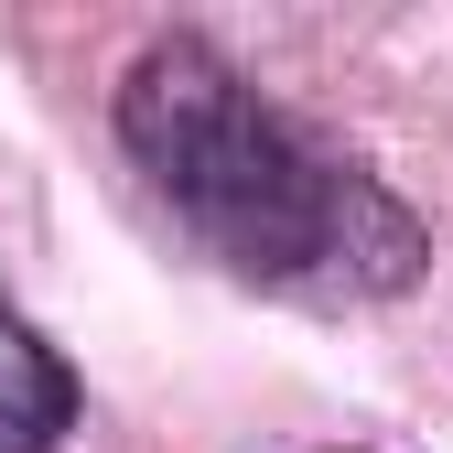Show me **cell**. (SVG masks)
<instances>
[{
    "mask_svg": "<svg viewBox=\"0 0 453 453\" xmlns=\"http://www.w3.org/2000/svg\"><path fill=\"white\" fill-rule=\"evenodd\" d=\"M119 151L151 173V195L195 226L249 292H313V303H400L421 280V216L367 162L313 141L303 119L226 65L216 43L162 33L119 76Z\"/></svg>",
    "mask_w": 453,
    "mask_h": 453,
    "instance_id": "6da1fadb",
    "label": "cell"
},
{
    "mask_svg": "<svg viewBox=\"0 0 453 453\" xmlns=\"http://www.w3.org/2000/svg\"><path fill=\"white\" fill-rule=\"evenodd\" d=\"M76 432V367L0 303V453H54Z\"/></svg>",
    "mask_w": 453,
    "mask_h": 453,
    "instance_id": "7a4b0ae2",
    "label": "cell"
},
{
    "mask_svg": "<svg viewBox=\"0 0 453 453\" xmlns=\"http://www.w3.org/2000/svg\"><path fill=\"white\" fill-rule=\"evenodd\" d=\"M334 453H346V442H334Z\"/></svg>",
    "mask_w": 453,
    "mask_h": 453,
    "instance_id": "3957f363",
    "label": "cell"
}]
</instances>
